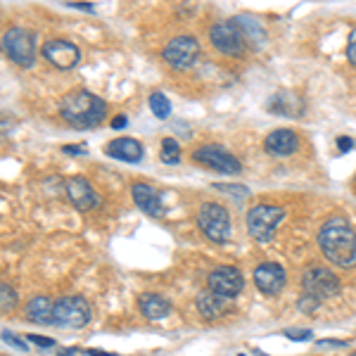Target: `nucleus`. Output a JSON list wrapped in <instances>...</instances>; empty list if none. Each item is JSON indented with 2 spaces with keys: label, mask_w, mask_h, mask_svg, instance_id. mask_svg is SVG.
<instances>
[{
  "label": "nucleus",
  "mask_w": 356,
  "mask_h": 356,
  "mask_svg": "<svg viewBox=\"0 0 356 356\" xmlns=\"http://www.w3.org/2000/svg\"><path fill=\"white\" fill-rule=\"evenodd\" d=\"M283 219H285V211L280 207L257 204L247 211V231H250L254 240H259V243H268Z\"/></svg>",
  "instance_id": "3"
},
{
  "label": "nucleus",
  "mask_w": 356,
  "mask_h": 356,
  "mask_svg": "<svg viewBox=\"0 0 356 356\" xmlns=\"http://www.w3.org/2000/svg\"><path fill=\"white\" fill-rule=\"evenodd\" d=\"M26 340H29V342H33V344H38V347H43V349H45V347L50 349V347L55 344V340H50V337H43V335H29Z\"/></svg>",
  "instance_id": "29"
},
{
  "label": "nucleus",
  "mask_w": 356,
  "mask_h": 356,
  "mask_svg": "<svg viewBox=\"0 0 356 356\" xmlns=\"http://www.w3.org/2000/svg\"><path fill=\"white\" fill-rule=\"evenodd\" d=\"M67 197L81 211H88V209H93V207H97V193L93 191V186H90L86 178H79V176L67 181Z\"/></svg>",
  "instance_id": "14"
},
{
  "label": "nucleus",
  "mask_w": 356,
  "mask_h": 356,
  "mask_svg": "<svg viewBox=\"0 0 356 356\" xmlns=\"http://www.w3.org/2000/svg\"><path fill=\"white\" fill-rule=\"evenodd\" d=\"M318 344H321V347H344L347 342H342V340H321Z\"/></svg>",
  "instance_id": "33"
},
{
  "label": "nucleus",
  "mask_w": 356,
  "mask_h": 356,
  "mask_svg": "<svg viewBox=\"0 0 356 356\" xmlns=\"http://www.w3.org/2000/svg\"><path fill=\"white\" fill-rule=\"evenodd\" d=\"M352 356H356V352H354V354H352Z\"/></svg>",
  "instance_id": "36"
},
{
  "label": "nucleus",
  "mask_w": 356,
  "mask_h": 356,
  "mask_svg": "<svg viewBox=\"0 0 356 356\" xmlns=\"http://www.w3.org/2000/svg\"><path fill=\"white\" fill-rule=\"evenodd\" d=\"M209 38L219 53L223 55H240L245 50V31L235 19L231 22H216L209 29Z\"/></svg>",
  "instance_id": "8"
},
{
  "label": "nucleus",
  "mask_w": 356,
  "mask_h": 356,
  "mask_svg": "<svg viewBox=\"0 0 356 356\" xmlns=\"http://www.w3.org/2000/svg\"><path fill=\"white\" fill-rule=\"evenodd\" d=\"M318 302L321 300H316V297H312V295H307V292H304V295L300 297V312H304V314H314L316 309H318Z\"/></svg>",
  "instance_id": "25"
},
{
  "label": "nucleus",
  "mask_w": 356,
  "mask_h": 356,
  "mask_svg": "<svg viewBox=\"0 0 356 356\" xmlns=\"http://www.w3.org/2000/svg\"><path fill=\"white\" fill-rule=\"evenodd\" d=\"M193 159L197 164L207 166V169H214L219 174H240L243 164L238 162V157H233L226 147L221 145H202L193 152Z\"/></svg>",
  "instance_id": "9"
},
{
  "label": "nucleus",
  "mask_w": 356,
  "mask_h": 356,
  "mask_svg": "<svg viewBox=\"0 0 356 356\" xmlns=\"http://www.w3.org/2000/svg\"><path fill=\"white\" fill-rule=\"evenodd\" d=\"M166 65L174 69H188L200 60V43L193 36H176L174 41L164 48Z\"/></svg>",
  "instance_id": "10"
},
{
  "label": "nucleus",
  "mask_w": 356,
  "mask_h": 356,
  "mask_svg": "<svg viewBox=\"0 0 356 356\" xmlns=\"http://www.w3.org/2000/svg\"><path fill=\"white\" fill-rule=\"evenodd\" d=\"M26 316L38 325H55V302H50L48 297H33L26 304Z\"/></svg>",
  "instance_id": "19"
},
{
  "label": "nucleus",
  "mask_w": 356,
  "mask_h": 356,
  "mask_svg": "<svg viewBox=\"0 0 356 356\" xmlns=\"http://www.w3.org/2000/svg\"><path fill=\"white\" fill-rule=\"evenodd\" d=\"M207 285H209L211 292H216V295L231 300V297L240 295V290L245 288V280H243V273H240L235 266H219L209 273Z\"/></svg>",
  "instance_id": "11"
},
{
  "label": "nucleus",
  "mask_w": 356,
  "mask_h": 356,
  "mask_svg": "<svg viewBox=\"0 0 356 356\" xmlns=\"http://www.w3.org/2000/svg\"><path fill=\"white\" fill-rule=\"evenodd\" d=\"M105 112H107V105L102 97H97L95 93L90 90H72L62 97L60 102V114L62 119L72 126V129H93L105 119Z\"/></svg>",
  "instance_id": "2"
},
{
  "label": "nucleus",
  "mask_w": 356,
  "mask_h": 356,
  "mask_svg": "<svg viewBox=\"0 0 356 356\" xmlns=\"http://www.w3.org/2000/svg\"><path fill=\"white\" fill-rule=\"evenodd\" d=\"M43 57L57 69H72L79 65V60H81V50H79L72 41L53 38V41H48L43 45Z\"/></svg>",
  "instance_id": "12"
},
{
  "label": "nucleus",
  "mask_w": 356,
  "mask_h": 356,
  "mask_svg": "<svg viewBox=\"0 0 356 356\" xmlns=\"http://www.w3.org/2000/svg\"><path fill=\"white\" fill-rule=\"evenodd\" d=\"M105 152L114 159H124V162H140L143 159V145L134 138H114Z\"/></svg>",
  "instance_id": "18"
},
{
  "label": "nucleus",
  "mask_w": 356,
  "mask_h": 356,
  "mask_svg": "<svg viewBox=\"0 0 356 356\" xmlns=\"http://www.w3.org/2000/svg\"><path fill=\"white\" fill-rule=\"evenodd\" d=\"M264 147H266L268 154H275V157H290V154L297 150L295 131L275 129L273 134L266 136V140H264Z\"/></svg>",
  "instance_id": "16"
},
{
  "label": "nucleus",
  "mask_w": 356,
  "mask_h": 356,
  "mask_svg": "<svg viewBox=\"0 0 356 356\" xmlns=\"http://www.w3.org/2000/svg\"><path fill=\"white\" fill-rule=\"evenodd\" d=\"M197 312L204 316L207 321H214L219 318L228 312V304H226V297L216 295V292H204V295L197 297Z\"/></svg>",
  "instance_id": "21"
},
{
  "label": "nucleus",
  "mask_w": 356,
  "mask_h": 356,
  "mask_svg": "<svg viewBox=\"0 0 356 356\" xmlns=\"http://www.w3.org/2000/svg\"><path fill=\"white\" fill-rule=\"evenodd\" d=\"M318 247L323 257L340 268H349L356 264V233L344 216H332L321 226Z\"/></svg>",
  "instance_id": "1"
},
{
  "label": "nucleus",
  "mask_w": 356,
  "mask_h": 356,
  "mask_svg": "<svg viewBox=\"0 0 356 356\" xmlns=\"http://www.w3.org/2000/svg\"><path fill=\"white\" fill-rule=\"evenodd\" d=\"M3 337H5V340H8V342H13L15 347H19V349H26V344H22L19 340H17L15 335H10V332H3Z\"/></svg>",
  "instance_id": "34"
},
{
  "label": "nucleus",
  "mask_w": 356,
  "mask_h": 356,
  "mask_svg": "<svg viewBox=\"0 0 356 356\" xmlns=\"http://www.w3.org/2000/svg\"><path fill=\"white\" fill-rule=\"evenodd\" d=\"M90 321V307L83 297L69 295L55 302V325L57 328H83Z\"/></svg>",
  "instance_id": "6"
},
{
  "label": "nucleus",
  "mask_w": 356,
  "mask_h": 356,
  "mask_svg": "<svg viewBox=\"0 0 356 356\" xmlns=\"http://www.w3.org/2000/svg\"><path fill=\"white\" fill-rule=\"evenodd\" d=\"M285 271L280 264H261V266L254 268V285L259 288L264 295H278L280 290L285 288Z\"/></svg>",
  "instance_id": "13"
},
{
  "label": "nucleus",
  "mask_w": 356,
  "mask_h": 356,
  "mask_svg": "<svg viewBox=\"0 0 356 356\" xmlns=\"http://www.w3.org/2000/svg\"><path fill=\"white\" fill-rule=\"evenodd\" d=\"M266 110L280 114V117L297 119V117H302V112H304V102H302V97H297L295 93L283 90V93H275V95L268 97Z\"/></svg>",
  "instance_id": "17"
},
{
  "label": "nucleus",
  "mask_w": 356,
  "mask_h": 356,
  "mask_svg": "<svg viewBox=\"0 0 356 356\" xmlns=\"http://www.w3.org/2000/svg\"><path fill=\"white\" fill-rule=\"evenodd\" d=\"M150 110L157 119H166L171 114V102L164 93H152L150 95Z\"/></svg>",
  "instance_id": "22"
},
{
  "label": "nucleus",
  "mask_w": 356,
  "mask_h": 356,
  "mask_svg": "<svg viewBox=\"0 0 356 356\" xmlns=\"http://www.w3.org/2000/svg\"><path fill=\"white\" fill-rule=\"evenodd\" d=\"M302 288L316 300H328V297H335L340 292V278L330 268L312 266L302 275Z\"/></svg>",
  "instance_id": "7"
},
{
  "label": "nucleus",
  "mask_w": 356,
  "mask_h": 356,
  "mask_svg": "<svg viewBox=\"0 0 356 356\" xmlns=\"http://www.w3.org/2000/svg\"><path fill=\"white\" fill-rule=\"evenodd\" d=\"M3 48H5V55L19 67H31L33 60H36V38H33L31 31L26 29H10L5 31L3 36Z\"/></svg>",
  "instance_id": "4"
},
{
  "label": "nucleus",
  "mask_w": 356,
  "mask_h": 356,
  "mask_svg": "<svg viewBox=\"0 0 356 356\" xmlns=\"http://www.w3.org/2000/svg\"><path fill=\"white\" fill-rule=\"evenodd\" d=\"M138 307H140V312L145 318L150 321H159V318H166L171 312V304L164 300V297L159 295H152V292H145V295H140V300H138Z\"/></svg>",
  "instance_id": "20"
},
{
  "label": "nucleus",
  "mask_w": 356,
  "mask_h": 356,
  "mask_svg": "<svg viewBox=\"0 0 356 356\" xmlns=\"http://www.w3.org/2000/svg\"><path fill=\"white\" fill-rule=\"evenodd\" d=\"M200 231H202L211 243H226L231 235V216L216 202H204L200 207Z\"/></svg>",
  "instance_id": "5"
},
{
  "label": "nucleus",
  "mask_w": 356,
  "mask_h": 356,
  "mask_svg": "<svg viewBox=\"0 0 356 356\" xmlns=\"http://www.w3.org/2000/svg\"><path fill=\"white\" fill-rule=\"evenodd\" d=\"M162 162L164 164H178L181 162V147H178V143L174 140V138H164L162 143Z\"/></svg>",
  "instance_id": "23"
},
{
  "label": "nucleus",
  "mask_w": 356,
  "mask_h": 356,
  "mask_svg": "<svg viewBox=\"0 0 356 356\" xmlns=\"http://www.w3.org/2000/svg\"><path fill=\"white\" fill-rule=\"evenodd\" d=\"M126 126H129V119H126L124 114H117V117L112 119V129H114V131L126 129Z\"/></svg>",
  "instance_id": "30"
},
{
  "label": "nucleus",
  "mask_w": 356,
  "mask_h": 356,
  "mask_svg": "<svg viewBox=\"0 0 356 356\" xmlns=\"http://www.w3.org/2000/svg\"><path fill=\"white\" fill-rule=\"evenodd\" d=\"M337 147H340V152H347L354 147V143L349 140V138H340V140H337Z\"/></svg>",
  "instance_id": "31"
},
{
  "label": "nucleus",
  "mask_w": 356,
  "mask_h": 356,
  "mask_svg": "<svg viewBox=\"0 0 356 356\" xmlns=\"http://www.w3.org/2000/svg\"><path fill=\"white\" fill-rule=\"evenodd\" d=\"M347 57L352 65H356V29H352L349 33V41H347Z\"/></svg>",
  "instance_id": "28"
},
{
  "label": "nucleus",
  "mask_w": 356,
  "mask_h": 356,
  "mask_svg": "<svg viewBox=\"0 0 356 356\" xmlns=\"http://www.w3.org/2000/svg\"><path fill=\"white\" fill-rule=\"evenodd\" d=\"M15 304H17L15 290L10 288L8 283H3L0 285V309H3V312H10V309H15Z\"/></svg>",
  "instance_id": "24"
},
{
  "label": "nucleus",
  "mask_w": 356,
  "mask_h": 356,
  "mask_svg": "<svg viewBox=\"0 0 356 356\" xmlns=\"http://www.w3.org/2000/svg\"><path fill=\"white\" fill-rule=\"evenodd\" d=\"M285 337H288V340H295V342L312 340V330H285Z\"/></svg>",
  "instance_id": "27"
},
{
  "label": "nucleus",
  "mask_w": 356,
  "mask_h": 356,
  "mask_svg": "<svg viewBox=\"0 0 356 356\" xmlns=\"http://www.w3.org/2000/svg\"><path fill=\"white\" fill-rule=\"evenodd\" d=\"M131 195H134L136 207L145 211V214H150V216H162L164 214L162 197H159V193L154 191L152 186H147V183H134Z\"/></svg>",
  "instance_id": "15"
},
{
  "label": "nucleus",
  "mask_w": 356,
  "mask_h": 356,
  "mask_svg": "<svg viewBox=\"0 0 356 356\" xmlns=\"http://www.w3.org/2000/svg\"><path fill=\"white\" fill-rule=\"evenodd\" d=\"M67 154H81V152H86V147L83 145H65L62 147Z\"/></svg>",
  "instance_id": "32"
},
{
  "label": "nucleus",
  "mask_w": 356,
  "mask_h": 356,
  "mask_svg": "<svg viewBox=\"0 0 356 356\" xmlns=\"http://www.w3.org/2000/svg\"><path fill=\"white\" fill-rule=\"evenodd\" d=\"M216 191H223V193H231V195H240V197H245V195H250L245 186H228V183H214Z\"/></svg>",
  "instance_id": "26"
},
{
  "label": "nucleus",
  "mask_w": 356,
  "mask_h": 356,
  "mask_svg": "<svg viewBox=\"0 0 356 356\" xmlns=\"http://www.w3.org/2000/svg\"><path fill=\"white\" fill-rule=\"evenodd\" d=\"M88 356H114V354H107V352H95V349H90V352H86Z\"/></svg>",
  "instance_id": "35"
}]
</instances>
